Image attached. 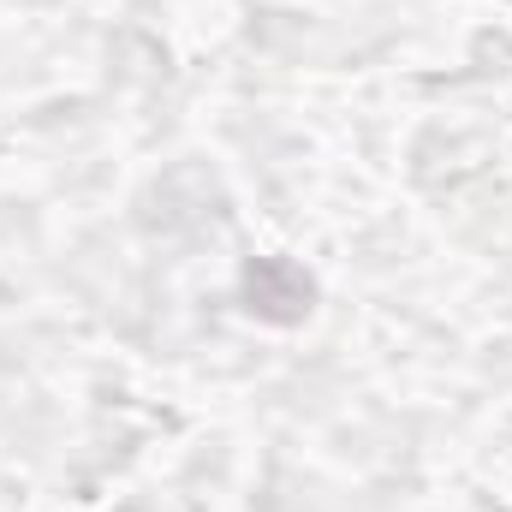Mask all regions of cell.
<instances>
[{"mask_svg": "<svg viewBox=\"0 0 512 512\" xmlns=\"http://www.w3.org/2000/svg\"><path fill=\"white\" fill-rule=\"evenodd\" d=\"M245 298H251L256 316H268V322H298V316L310 310V280H304L292 262L262 256L251 274H245Z\"/></svg>", "mask_w": 512, "mask_h": 512, "instance_id": "1", "label": "cell"}]
</instances>
